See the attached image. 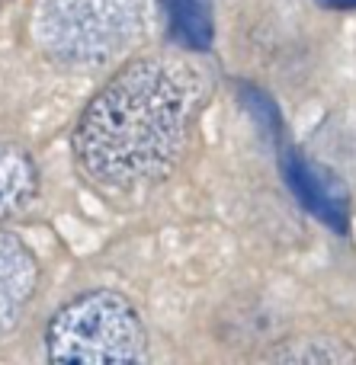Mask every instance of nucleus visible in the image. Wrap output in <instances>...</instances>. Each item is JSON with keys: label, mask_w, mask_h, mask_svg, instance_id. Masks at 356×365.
<instances>
[{"label": "nucleus", "mask_w": 356, "mask_h": 365, "mask_svg": "<svg viewBox=\"0 0 356 365\" xmlns=\"http://www.w3.org/2000/svg\"><path fill=\"white\" fill-rule=\"evenodd\" d=\"M212 93V77L180 55L128 61L83 109L74 158L90 182L151 186L180 164L190 132Z\"/></svg>", "instance_id": "obj_1"}, {"label": "nucleus", "mask_w": 356, "mask_h": 365, "mask_svg": "<svg viewBox=\"0 0 356 365\" xmlns=\"http://www.w3.org/2000/svg\"><path fill=\"white\" fill-rule=\"evenodd\" d=\"M141 32L138 0H36L32 38L58 64L93 68L128 48Z\"/></svg>", "instance_id": "obj_2"}, {"label": "nucleus", "mask_w": 356, "mask_h": 365, "mask_svg": "<svg viewBox=\"0 0 356 365\" xmlns=\"http://www.w3.org/2000/svg\"><path fill=\"white\" fill-rule=\"evenodd\" d=\"M51 362H145L148 334L138 311L119 292H87L68 302L45 330Z\"/></svg>", "instance_id": "obj_3"}, {"label": "nucleus", "mask_w": 356, "mask_h": 365, "mask_svg": "<svg viewBox=\"0 0 356 365\" xmlns=\"http://www.w3.org/2000/svg\"><path fill=\"white\" fill-rule=\"evenodd\" d=\"M39 266L19 237L0 231V336L19 324L26 304L36 295Z\"/></svg>", "instance_id": "obj_4"}, {"label": "nucleus", "mask_w": 356, "mask_h": 365, "mask_svg": "<svg viewBox=\"0 0 356 365\" xmlns=\"http://www.w3.org/2000/svg\"><path fill=\"white\" fill-rule=\"evenodd\" d=\"M283 173H286L293 192L299 195V202L308 212L318 215L334 231H340V234L347 231V195L337 180H331L325 170L312 167L299 151H293V148L283 151Z\"/></svg>", "instance_id": "obj_5"}, {"label": "nucleus", "mask_w": 356, "mask_h": 365, "mask_svg": "<svg viewBox=\"0 0 356 365\" xmlns=\"http://www.w3.org/2000/svg\"><path fill=\"white\" fill-rule=\"evenodd\" d=\"M39 192L32 158L16 145H0V221L19 215Z\"/></svg>", "instance_id": "obj_6"}, {"label": "nucleus", "mask_w": 356, "mask_h": 365, "mask_svg": "<svg viewBox=\"0 0 356 365\" xmlns=\"http://www.w3.org/2000/svg\"><path fill=\"white\" fill-rule=\"evenodd\" d=\"M171 36L183 48L203 51L212 45V0H167Z\"/></svg>", "instance_id": "obj_7"}, {"label": "nucleus", "mask_w": 356, "mask_h": 365, "mask_svg": "<svg viewBox=\"0 0 356 365\" xmlns=\"http://www.w3.org/2000/svg\"><path fill=\"white\" fill-rule=\"evenodd\" d=\"M270 359L276 362H318V365H327V362H353L356 353L347 346H340L337 340H293L289 346H280L270 353Z\"/></svg>", "instance_id": "obj_8"}, {"label": "nucleus", "mask_w": 356, "mask_h": 365, "mask_svg": "<svg viewBox=\"0 0 356 365\" xmlns=\"http://www.w3.org/2000/svg\"><path fill=\"white\" fill-rule=\"evenodd\" d=\"M325 6H334V10H350V6H356V0H321Z\"/></svg>", "instance_id": "obj_9"}]
</instances>
